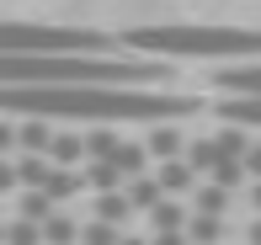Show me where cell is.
<instances>
[{"label":"cell","mask_w":261,"mask_h":245,"mask_svg":"<svg viewBox=\"0 0 261 245\" xmlns=\"http://www.w3.org/2000/svg\"><path fill=\"white\" fill-rule=\"evenodd\" d=\"M11 128H16V149L21 155H48L54 149V139H59V128L48 118H16V112H6Z\"/></svg>","instance_id":"obj_5"},{"label":"cell","mask_w":261,"mask_h":245,"mask_svg":"<svg viewBox=\"0 0 261 245\" xmlns=\"http://www.w3.org/2000/svg\"><path fill=\"white\" fill-rule=\"evenodd\" d=\"M59 213V203L48 192H21V197H11V219H32V224H48V219Z\"/></svg>","instance_id":"obj_11"},{"label":"cell","mask_w":261,"mask_h":245,"mask_svg":"<svg viewBox=\"0 0 261 245\" xmlns=\"http://www.w3.org/2000/svg\"><path fill=\"white\" fill-rule=\"evenodd\" d=\"M245 240H251V245H261V213L251 219V229H245Z\"/></svg>","instance_id":"obj_25"},{"label":"cell","mask_w":261,"mask_h":245,"mask_svg":"<svg viewBox=\"0 0 261 245\" xmlns=\"http://www.w3.org/2000/svg\"><path fill=\"white\" fill-rule=\"evenodd\" d=\"M123 192H128V203H134V213H155V208L165 203V186H160L155 171H149V176H134Z\"/></svg>","instance_id":"obj_9"},{"label":"cell","mask_w":261,"mask_h":245,"mask_svg":"<svg viewBox=\"0 0 261 245\" xmlns=\"http://www.w3.org/2000/svg\"><path fill=\"white\" fill-rule=\"evenodd\" d=\"M0 107L16 118H48V123H91V128L149 123L155 128L171 118H192L203 101L165 86H6Z\"/></svg>","instance_id":"obj_1"},{"label":"cell","mask_w":261,"mask_h":245,"mask_svg":"<svg viewBox=\"0 0 261 245\" xmlns=\"http://www.w3.org/2000/svg\"><path fill=\"white\" fill-rule=\"evenodd\" d=\"M80 176H86V186H91L96 197H101V192H123V186H128V176L112 166V160H91V166H80Z\"/></svg>","instance_id":"obj_13"},{"label":"cell","mask_w":261,"mask_h":245,"mask_svg":"<svg viewBox=\"0 0 261 245\" xmlns=\"http://www.w3.org/2000/svg\"><path fill=\"white\" fill-rule=\"evenodd\" d=\"M6 86H165L176 69L149 53H0Z\"/></svg>","instance_id":"obj_2"},{"label":"cell","mask_w":261,"mask_h":245,"mask_svg":"<svg viewBox=\"0 0 261 245\" xmlns=\"http://www.w3.org/2000/svg\"><path fill=\"white\" fill-rule=\"evenodd\" d=\"M123 53L149 59H261L256 27H134L117 38Z\"/></svg>","instance_id":"obj_3"},{"label":"cell","mask_w":261,"mask_h":245,"mask_svg":"<svg viewBox=\"0 0 261 245\" xmlns=\"http://www.w3.org/2000/svg\"><path fill=\"white\" fill-rule=\"evenodd\" d=\"M219 112L224 123H240V128H261V96H219Z\"/></svg>","instance_id":"obj_8"},{"label":"cell","mask_w":261,"mask_h":245,"mask_svg":"<svg viewBox=\"0 0 261 245\" xmlns=\"http://www.w3.org/2000/svg\"><path fill=\"white\" fill-rule=\"evenodd\" d=\"M123 245H149V240H139V235H123Z\"/></svg>","instance_id":"obj_27"},{"label":"cell","mask_w":261,"mask_h":245,"mask_svg":"<svg viewBox=\"0 0 261 245\" xmlns=\"http://www.w3.org/2000/svg\"><path fill=\"white\" fill-rule=\"evenodd\" d=\"M144 144H149V155H155V160H181L192 139H187L181 128H171V123H155V128L144 133Z\"/></svg>","instance_id":"obj_7"},{"label":"cell","mask_w":261,"mask_h":245,"mask_svg":"<svg viewBox=\"0 0 261 245\" xmlns=\"http://www.w3.org/2000/svg\"><path fill=\"white\" fill-rule=\"evenodd\" d=\"M6 245H43V224H32V219H11V224H6Z\"/></svg>","instance_id":"obj_23"},{"label":"cell","mask_w":261,"mask_h":245,"mask_svg":"<svg viewBox=\"0 0 261 245\" xmlns=\"http://www.w3.org/2000/svg\"><path fill=\"white\" fill-rule=\"evenodd\" d=\"M229 229H224V219H213V213H192V224H187V240L192 245H219Z\"/></svg>","instance_id":"obj_20"},{"label":"cell","mask_w":261,"mask_h":245,"mask_svg":"<svg viewBox=\"0 0 261 245\" xmlns=\"http://www.w3.org/2000/svg\"><path fill=\"white\" fill-rule=\"evenodd\" d=\"M38 192H48L54 203H64V197H80V192H86V176L69 171V166H48V181H43Z\"/></svg>","instance_id":"obj_14"},{"label":"cell","mask_w":261,"mask_h":245,"mask_svg":"<svg viewBox=\"0 0 261 245\" xmlns=\"http://www.w3.org/2000/svg\"><path fill=\"white\" fill-rule=\"evenodd\" d=\"M229 197H234V192H224V186L203 181V186L192 192V213H213V219H224V213H229Z\"/></svg>","instance_id":"obj_17"},{"label":"cell","mask_w":261,"mask_h":245,"mask_svg":"<svg viewBox=\"0 0 261 245\" xmlns=\"http://www.w3.org/2000/svg\"><path fill=\"white\" fill-rule=\"evenodd\" d=\"M91 219H107V224L123 229L128 219H134V203H128V192H101V197H96V213H91Z\"/></svg>","instance_id":"obj_18"},{"label":"cell","mask_w":261,"mask_h":245,"mask_svg":"<svg viewBox=\"0 0 261 245\" xmlns=\"http://www.w3.org/2000/svg\"><path fill=\"white\" fill-rule=\"evenodd\" d=\"M149 245H192L187 229H171V235H149Z\"/></svg>","instance_id":"obj_24"},{"label":"cell","mask_w":261,"mask_h":245,"mask_svg":"<svg viewBox=\"0 0 261 245\" xmlns=\"http://www.w3.org/2000/svg\"><path fill=\"white\" fill-rule=\"evenodd\" d=\"M245 197H251V208L261 213V181H251V192H245Z\"/></svg>","instance_id":"obj_26"},{"label":"cell","mask_w":261,"mask_h":245,"mask_svg":"<svg viewBox=\"0 0 261 245\" xmlns=\"http://www.w3.org/2000/svg\"><path fill=\"white\" fill-rule=\"evenodd\" d=\"M48 160H54V166L80 171V166H86V133H75V128H59V139H54Z\"/></svg>","instance_id":"obj_10"},{"label":"cell","mask_w":261,"mask_h":245,"mask_svg":"<svg viewBox=\"0 0 261 245\" xmlns=\"http://www.w3.org/2000/svg\"><path fill=\"white\" fill-rule=\"evenodd\" d=\"M80 219L75 213H54L48 224H43V245H80Z\"/></svg>","instance_id":"obj_16"},{"label":"cell","mask_w":261,"mask_h":245,"mask_svg":"<svg viewBox=\"0 0 261 245\" xmlns=\"http://www.w3.org/2000/svg\"><path fill=\"white\" fill-rule=\"evenodd\" d=\"M117 144H123L117 128H86V166H91V160H112Z\"/></svg>","instance_id":"obj_19"},{"label":"cell","mask_w":261,"mask_h":245,"mask_svg":"<svg viewBox=\"0 0 261 245\" xmlns=\"http://www.w3.org/2000/svg\"><path fill=\"white\" fill-rule=\"evenodd\" d=\"M155 176H160V186H165V197H187V192H197L203 186V176L192 171V160H160L155 166Z\"/></svg>","instance_id":"obj_6"},{"label":"cell","mask_w":261,"mask_h":245,"mask_svg":"<svg viewBox=\"0 0 261 245\" xmlns=\"http://www.w3.org/2000/svg\"><path fill=\"white\" fill-rule=\"evenodd\" d=\"M80 245H123V229L107 224V219H86V229H80Z\"/></svg>","instance_id":"obj_22"},{"label":"cell","mask_w":261,"mask_h":245,"mask_svg":"<svg viewBox=\"0 0 261 245\" xmlns=\"http://www.w3.org/2000/svg\"><path fill=\"white\" fill-rule=\"evenodd\" d=\"M187 160H192V171H197V176L208 181L213 160H219V144H213V133H208V139H192V144H187Z\"/></svg>","instance_id":"obj_21"},{"label":"cell","mask_w":261,"mask_h":245,"mask_svg":"<svg viewBox=\"0 0 261 245\" xmlns=\"http://www.w3.org/2000/svg\"><path fill=\"white\" fill-rule=\"evenodd\" d=\"M219 91H224V96H261V64L219 69Z\"/></svg>","instance_id":"obj_12"},{"label":"cell","mask_w":261,"mask_h":245,"mask_svg":"<svg viewBox=\"0 0 261 245\" xmlns=\"http://www.w3.org/2000/svg\"><path fill=\"white\" fill-rule=\"evenodd\" d=\"M144 219H149V229H155V235H171V229H187V224H192V208H181L176 197H165L155 213H144Z\"/></svg>","instance_id":"obj_15"},{"label":"cell","mask_w":261,"mask_h":245,"mask_svg":"<svg viewBox=\"0 0 261 245\" xmlns=\"http://www.w3.org/2000/svg\"><path fill=\"white\" fill-rule=\"evenodd\" d=\"M0 53H112V38L86 27H27L11 21L0 32Z\"/></svg>","instance_id":"obj_4"}]
</instances>
